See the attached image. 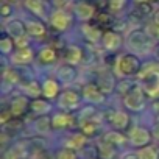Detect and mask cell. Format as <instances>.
I'll list each match as a JSON object with an SVG mask.
<instances>
[{"instance_id":"1","label":"cell","mask_w":159,"mask_h":159,"mask_svg":"<svg viewBox=\"0 0 159 159\" xmlns=\"http://www.w3.org/2000/svg\"><path fill=\"white\" fill-rule=\"evenodd\" d=\"M137 78L140 80V86L150 98H159V67L150 66L145 70H140Z\"/></svg>"},{"instance_id":"2","label":"cell","mask_w":159,"mask_h":159,"mask_svg":"<svg viewBox=\"0 0 159 159\" xmlns=\"http://www.w3.org/2000/svg\"><path fill=\"white\" fill-rule=\"evenodd\" d=\"M114 70L119 76H137L142 70V61L139 59L137 55L134 53H125L122 56H119V59L116 61Z\"/></svg>"},{"instance_id":"3","label":"cell","mask_w":159,"mask_h":159,"mask_svg":"<svg viewBox=\"0 0 159 159\" xmlns=\"http://www.w3.org/2000/svg\"><path fill=\"white\" fill-rule=\"evenodd\" d=\"M145 91L142 89L140 84H134L125 95H123V106L129 111H134V112H139L145 108V102H147V97H145Z\"/></svg>"},{"instance_id":"4","label":"cell","mask_w":159,"mask_h":159,"mask_svg":"<svg viewBox=\"0 0 159 159\" xmlns=\"http://www.w3.org/2000/svg\"><path fill=\"white\" fill-rule=\"evenodd\" d=\"M126 45H128L131 50L137 52V53H147L148 50L153 48L154 42H153V39H151L143 30H134V31H131V33L128 34V38H126Z\"/></svg>"},{"instance_id":"5","label":"cell","mask_w":159,"mask_h":159,"mask_svg":"<svg viewBox=\"0 0 159 159\" xmlns=\"http://www.w3.org/2000/svg\"><path fill=\"white\" fill-rule=\"evenodd\" d=\"M80 102H81V95H80L78 92H75V91H72V89L62 91L58 97V105L66 112H70V111L76 109L80 106Z\"/></svg>"},{"instance_id":"6","label":"cell","mask_w":159,"mask_h":159,"mask_svg":"<svg viewBox=\"0 0 159 159\" xmlns=\"http://www.w3.org/2000/svg\"><path fill=\"white\" fill-rule=\"evenodd\" d=\"M128 142L133 147H145L151 142V133L143 126H133L128 131Z\"/></svg>"},{"instance_id":"7","label":"cell","mask_w":159,"mask_h":159,"mask_svg":"<svg viewBox=\"0 0 159 159\" xmlns=\"http://www.w3.org/2000/svg\"><path fill=\"white\" fill-rule=\"evenodd\" d=\"M72 24V16L64 10H56L50 16V25L58 31H66Z\"/></svg>"},{"instance_id":"8","label":"cell","mask_w":159,"mask_h":159,"mask_svg":"<svg viewBox=\"0 0 159 159\" xmlns=\"http://www.w3.org/2000/svg\"><path fill=\"white\" fill-rule=\"evenodd\" d=\"M81 97H83L86 102L94 103V105H100V103L105 102V92H103L97 84H94V83H89V84H86V86L83 88Z\"/></svg>"},{"instance_id":"9","label":"cell","mask_w":159,"mask_h":159,"mask_svg":"<svg viewBox=\"0 0 159 159\" xmlns=\"http://www.w3.org/2000/svg\"><path fill=\"white\" fill-rule=\"evenodd\" d=\"M106 120L116 129H126L129 125V116L122 109H114V111L106 112Z\"/></svg>"},{"instance_id":"10","label":"cell","mask_w":159,"mask_h":159,"mask_svg":"<svg viewBox=\"0 0 159 159\" xmlns=\"http://www.w3.org/2000/svg\"><path fill=\"white\" fill-rule=\"evenodd\" d=\"M34 58V52L27 45V47H17L13 55H11V62L13 64H17V66H25V64H30Z\"/></svg>"},{"instance_id":"11","label":"cell","mask_w":159,"mask_h":159,"mask_svg":"<svg viewBox=\"0 0 159 159\" xmlns=\"http://www.w3.org/2000/svg\"><path fill=\"white\" fill-rule=\"evenodd\" d=\"M122 42H123V39H122V36H120L117 31L109 30V31H105V33H103L102 44H103V47H105L108 52H116V50H119V48L122 47Z\"/></svg>"},{"instance_id":"12","label":"cell","mask_w":159,"mask_h":159,"mask_svg":"<svg viewBox=\"0 0 159 159\" xmlns=\"http://www.w3.org/2000/svg\"><path fill=\"white\" fill-rule=\"evenodd\" d=\"M95 7L92 5V3H89V2H78L76 5H75V16L80 19V20H83V22H88V20H91L94 16H95Z\"/></svg>"},{"instance_id":"13","label":"cell","mask_w":159,"mask_h":159,"mask_svg":"<svg viewBox=\"0 0 159 159\" xmlns=\"http://www.w3.org/2000/svg\"><path fill=\"white\" fill-rule=\"evenodd\" d=\"M73 123H75V117L72 114L66 112V111L58 112V114H55L52 117V126H53V129H66V128L72 126Z\"/></svg>"},{"instance_id":"14","label":"cell","mask_w":159,"mask_h":159,"mask_svg":"<svg viewBox=\"0 0 159 159\" xmlns=\"http://www.w3.org/2000/svg\"><path fill=\"white\" fill-rule=\"evenodd\" d=\"M76 69L75 66H70V64H64L58 69L56 72V76H58V81L59 83H64V84H70L76 80Z\"/></svg>"},{"instance_id":"15","label":"cell","mask_w":159,"mask_h":159,"mask_svg":"<svg viewBox=\"0 0 159 159\" xmlns=\"http://www.w3.org/2000/svg\"><path fill=\"white\" fill-rule=\"evenodd\" d=\"M30 109V102L27 97L24 95H19V97H14L10 103V111L13 114V117H20L25 114V111Z\"/></svg>"},{"instance_id":"16","label":"cell","mask_w":159,"mask_h":159,"mask_svg":"<svg viewBox=\"0 0 159 159\" xmlns=\"http://www.w3.org/2000/svg\"><path fill=\"white\" fill-rule=\"evenodd\" d=\"M30 111L33 114H36L38 117L39 116H47V112L52 111L50 100H47V98H33L30 102Z\"/></svg>"},{"instance_id":"17","label":"cell","mask_w":159,"mask_h":159,"mask_svg":"<svg viewBox=\"0 0 159 159\" xmlns=\"http://www.w3.org/2000/svg\"><path fill=\"white\" fill-rule=\"evenodd\" d=\"M59 81H56V80H45V81L42 83V95L44 98L47 100H53L56 97H59Z\"/></svg>"},{"instance_id":"18","label":"cell","mask_w":159,"mask_h":159,"mask_svg":"<svg viewBox=\"0 0 159 159\" xmlns=\"http://www.w3.org/2000/svg\"><path fill=\"white\" fill-rule=\"evenodd\" d=\"M86 142H88V136L84 134V133H73L67 140H66V143H64V147L66 148H70V150H73V151H78V150H81L84 145H86Z\"/></svg>"},{"instance_id":"19","label":"cell","mask_w":159,"mask_h":159,"mask_svg":"<svg viewBox=\"0 0 159 159\" xmlns=\"http://www.w3.org/2000/svg\"><path fill=\"white\" fill-rule=\"evenodd\" d=\"M64 59H66V64L76 66V64L81 62V59H83V50L80 48L78 45H69L66 48Z\"/></svg>"},{"instance_id":"20","label":"cell","mask_w":159,"mask_h":159,"mask_svg":"<svg viewBox=\"0 0 159 159\" xmlns=\"http://www.w3.org/2000/svg\"><path fill=\"white\" fill-rule=\"evenodd\" d=\"M25 28H27V34L30 38H44L45 33H47V28L42 22H38V20H27L25 22Z\"/></svg>"},{"instance_id":"21","label":"cell","mask_w":159,"mask_h":159,"mask_svg":"<svg viewBox=\"0 0 159 159\" xmlns=\"http://www.w3.org/2000/svg\"><path fill=\"white\" fill-rule=\"evenodd\" d=\"M81 31H83L84 38H86L89 42H92V44L98 42V41L103 38V33H102V30H100L98 27H95V25H91V24H83V27H81Z\"/></svg>"},{"instance_id":"22","label":"cell","mask_w":159,"mask_h":159,"mask_svg":"<svg viewBox=\"0 0 159 159\" xmlns=\"http://www.w3.org/2000/svg\"><path fill=\"white\" fill-rule=\"evenodd\" d=\"M97 86L105 92V94H108V92H111L112 89H114V76H112V73L111 72H103V73H100L98 75V80H97Z\"/></svg>"},{"instance_id":"23","label":"cell","mask_w":159,"mask_h":159,"mask_svg":"<svg viewBox=\"0 0 159 159\" xmlns=\"http://www.w3.org/2000/svg\"><path fill=\"white\" fill-rule=\"evenodd\" d=\"M97 153H98V157L100 159H114L116 156V147L105 142V140H100L98 145H97Z\"/></svg>"},{"instance_id":"24","label":"cell","mask_w":159,"mask_h":159,"mask_svg":"<svg viewBox=\"0 0 159 159\" xmlns=\"http://www.w3.org/2000/svg\"><path fill=\"white\" fill-rule=\"evenodd\" d=\"M25 8L30 10L38 17H45V3L44 0H25Z\"/></svg>"},{"instance_id":"25","label":"cell","mask_w":159,"mask_h":159,"mask_svg":"<svg viewBox=\"0 0 159 159\" xmlns=\"http://www.w3.org/2000/svg\"><path fill=\"white\" fill-rule=\"evenodd\" d=\"M38 61H39L41 64H45V66L53 64V62L56 61V50L52 48V47H44V48H41L39 53H38Z\"/></svg>"},{"instance_id":"26","label":"cell","mask_w":159,"mask_h":159,"mask_svg":"<svg viewBox=\"0 0 159 159\" xmlns=\"http://www.w3.org/2000/svg\"><path fill=\"white\" fill-rule=\"evenodd\" d=\"M126 136L123 134V133H120V131H108L103 137H102V140H105V142H108V143H111V145H114V147H119V145H123L125 142H126Z\"/></svg>"},{"instance_id":"27","label":"cell","mask_w":159,"mask_h":159,"mask_svg":"<svg viewBox=\"0 0 159 159\" xmlns=\"http://www.w3.org/2000/svg\"><path fill=\"white\" fill-rule=\"evenodd\" d=\"M137 156L139 159H159V147L153 143L145 145L137 150Z\"/></svg>"},{"instance_id":"28","label":"cell","mask_w":159,"mask_h":159,"mask_svg":"<svg viewBox=\"0 0 159 159\" xmlns=\"http://www.w3.org/2000/svg\"><path fill=\"white\" fill-rule=\"evenodd\" d=\"M14 47H16L14 39H13L10 34L3 33L2 39H0V50H2V53H3V55H13Z\"/></svg>"},{"instance_id":"29","label":"cell","mask_w":159,"mask_h":159,"mask_svg":"<svg viewBox=\"0 0 159 159\" xmlns=\"http://www.w3.org/2000/svg\"><path fill=\"white\" fill-rule=\"evenodd\" d=\"M34 128H36V131L41 133V134L48 133L50 128H53V126H52V119H50L48 116H39V117L36 119Z\"/></svg>"},{"instance_id":"30","label":"cell","mask_w":159,"mask_h":159,"mask_svg":"<svg viewBox=\"0 0 159 159\" xmlns=\"http://www.w3.org/2000/svg\"><path fill=\"white\" fill-rule=\"evenodd\" d=\"M24 92H25L27 97L38 98L39 94H42V84H39L38 81H30L24 86Z\"/></svg>"},{"instance_id":"31","label":"cell","mask_w":159,"mask_h":159,"mask_svg":"<svg viewBox=\"0 0 159 159\" xmlns=\"http://www.w3.org/2000/svg\"><path fill=\"white\" fill-rule=\"evenodd\" d=\"M97 129H98V123H95L94 120H88V122H83L81 123V133H84L88 137L95 136Z\"/></svg>"},{"instance_id":"32","label":"cell","mask_w":159,"mask_h":159,"mask_svg":"<svg viewBox=\"0 0 159 159\" xmlns=\"http://www.w3.org/2000/svg\"><path fill=\"white\" fill-rule=\"evenodd\" d=\"M22 156H24V151L20 147H11L3 154V159H22Z\"/></svg>"},{"instance_id":"33","label":"cell","mask_w":159,"mask_h":159,"mask_svg":"<svg viewBox=\"0 0 159 159\" xmlns=\"http://www.w3.org/2000/svg\"><path fill=\"white\" fill-rule=\"evenodd\" d=\"M19 75H17V72L16 70H13V69H10V70H7V72H3V81L5 83H10V84H16V83H19Z\"/></svg>"},{"instance_id":"34","label":"cell","mask_w":159,"mask_h":159,"mask_svg":"<svg viewBox=\"0 0 159 159\" xmlns=\"http://www.w3.org/2000/svg\"><path fill=\"white\" fill-rule=\"evenodd\" d=\"M56 159H76V151L70 150V148H61L56 153Z\"/></svg>"},{"instance_id":"35","label":"cell","mask_w":159,"mask_h":159,"mask_svg":"<svg viewBox=\"0 0 159 159\" xmlns=\"http://www.w3.org/2000/svg\"><path fill=\"white\" fill-rule=\"evenodd\" d=\"M108 3H109V11H112V13H117V11H120L123 7H125V3H126V0H108Z\"/></svg>"},{"instance_id":"36","label":"cell","mask_w":159,"mask_h":159,"mask_svg":"<svg viewBox=\"0 0 159 159\" xmlns=\"http://www.w3.org/2000/svg\"><path fill=\"white\" fill-rule=\"evenodd\" d=\"M137 7H139L140 16H148V14L151 13V5H150V3H139Z\"/></svg>"},{"instance_id":"37","label":"cell","mask_w":159,"mask_h":159,"mask_svg":"<svg viewBox=\"0 0 159 159\" xmlns=\"http://www.w3.org/2000/svg\"><path fill=\"white\" fill-rule=\"evenodd\" d=\"M11 3H7V2H3L2 3V17L5 19V17H8V16H11Z\"/></svg>"},{"instance_id":"38","label":"cell","mask_w":159,"mask_h":159,"mask_svg":"<svg viewBox=\"0 0 159 159\" xmlns=\"http://www.w3.org/2000/svg\"><path fill=\"white\" fill-rule=\"evenodd\" d=\"M11 117H13V114H11L10 108H8V109H3V111H2V125H5V123L8 122V119H11Z\"/></svg>"},{"instance_id":"39","label":"cell","mask_w":159,"mask_h":159,"mask_svg":"<svg viewBox=\"0 0 159 159\" xmlns=\"http://www.w3.org/2000/svg\"><path fill=\"white\" fill-rule=\"evenodd\" d=\"M122 159H139V156H137V153H126V154H123Z\"/></svg>"},{"instance_id":"40","label":"cell","mask_w":159,"mask_h":159,"mask_svg":"<svg viewBox=\"0 0 159 159\" xmlns=\"http://www.w3.org/2000/svg\"><path fill=\"white\" fill-rule=\"evenodd\" d=\"M153 22H154L156 27H159V10L154 13V16H153Z\"/></svg>"},{"instance_id":"41","label":"cell","mask_w":159,"mask_h":159,"mask_svg":"<svg viewBox=\"0 0 159 159\" xmlns=\"http://www.w3.org/2000/svg\"><path fill=\"white\" fill-rule=\"evenodd\" d=\"M134 2L139 5V3H151V2H154V0H134Z\"/></svg>"},{"instance_id":"42","label":"cell","mask_w":159,"mask_h":159,"mask_svg":"<svg viewBox=\"0 0 159 159\" xmlns=\"http://www.w3.org/2000/svg\"><path fill=\"white\" fill-rule=\"evenodd\" d=\"M3 2H7V3H17V2H20V0H3Z\"/></svg>"},{"instance_id":"43","label":"cell","mask_w":159,"mask_h":159,"mask_svg":"<svg viewBox=\"0 0 159 159\" xmlns=\"http://www.w3.org/2000/svg\"><path fill=\"white\" fill-rule=\"evenodd\" d=\"M154 31H156V36H157V39H159V27H156V30H154Z\"/></svg>"},{"instance_id":"44","label":"cell","mask_w":159,"mask_h":159,"mask_svg":"<svg viewBox=\"0 0 159 159\" xmlns=\"http://www.w3.org/2000/svg\"><path fill=\"white\" fill-rule=\"evenodd\" d=\"M157 125H159V117H157Z\"/></svg>"},{"instance_id":"45","label":"cell","mask_w":159,"mask_h":159,"mask_svg":"<svg viewBox=\"0 0 159 159\" xmlns=\"http://www.w3.org/2000/svg\"><path fill=\"white\" fill-rule=\"evenodd\" d=\"M95 159H98V157H95Z\"/></svg>"}]
</instances>
